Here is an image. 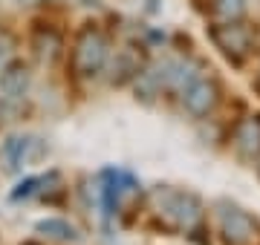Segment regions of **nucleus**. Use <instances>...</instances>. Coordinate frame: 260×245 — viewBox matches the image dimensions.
Masks as SVG:
<instances>
[{"label": "nucleus", "instance_id": "nucleus-9", "mask_svg": "<svg viewBox=\"0 0 260 245\" xmlns=\"http://www.w3.org/2000/svg\"><path fill=\"white\" fill-rule=\"evenodd\" d=\"M110 69H113L110 84H124V81H130V78H136L142 72V55L136 49H121Z\"/></svg>", "mask_w": 260, "mask_h": 245}, {"label": "nucleus", "instance_id": "nucleus-2", "mask_svg": "<svg viewBox=\"0 0 260 245\" xmlns=\"http://www.w3.org/2000/svg\"><path fill=\"white\" fill-rule=\"evenodd\" d=\"M107 64V38L99 29H84L73 49V69L81 78H93Z\"/></svg>", "mask_w": 260, "mask_h": 245}, {"label": "nucleus", "instance_id": "nucleus-4", "mask_svg": "<svg viewBox=\"0 0 260 245\" xmlns=\"http://www.w3.org/2000/svg\"><path fill=\"white\" fill-rule=\"evenodd\" d=\"M220 228L225 245H251L257 239V222L234 205H220Z\"/></svg>", "mask_w": 260, "mask_h": 245}, {"label": "nucleus", "instance_id": "nucleus-8", "mask_svg": "<svg viewBox=\"0 0 260 245\" xmlns=\"http://www.w3.org/2000/svg\"><path fill=\"white\" fill-rule=\"evenodd\" d=\"M200 69H203V66L197 64V61H171V69H168V87L177 90V93H185L194 81L203 78Z\"/></svg>", "mask_w": 260, "mask_h": 245}, {"label": "nucleus", "instance_id": "nucleus-17", "mask_svg": "<svg viewBox=\"0 0 260 245\" xmlns=\"http://www.w3.org/2000/svg\"><path fill=\"white\" fill-rule=\"evenodd\" d=\"M26 245H32V242H26Z\"/></svg>", "mask_w": 260, "mask_h": 245}, {"label": "nucleus", "instance_id": "nucleus-7", "mask_svg": "<svg viewBox=\"0 0 260 245\" xmlns=\"http://www.w3.org/2000/svg\"><path fill=\"white\" fill-rule=\"evenodd\" d=\"M168 69H171V61H162L136 75V95L142 101H153L162 93V87H168Z\"/></svg>", "mask_w": 260, "mask_h": 245}, {"label": "nucleus", "instance_id": "nucleus-3", "mask_svg": "<svg viewBox=\"0 0 260 245\" xmlns=\"http://www.w3.org/2000/svg\"><path fill=\"white\" fill-rule=\"evenodd\" d=\"M211 40L217 44V49H223V55H229L232 61H243V58L251 52V47H254V32H251L246 23L225 20V23H217V26L211 29Z\"/></svg>", "mask_w": 260, "mask_h": 245}, {"label": "nucleus", "instance_id": "nucleus-5", "mask_svg": "<svg viewBox=\"0 0 260 245\" xmlns=\"http://www.w3.org/2000/svg\"><path fill=\"white\" fill-rule=\"evenodd\" d=\"M220 98V90L211 78H200L182 93V107L191 115H208L214 110V104Z\"/></svg>", "mask_w": 260, "mask_h": 245}, {"label": "nucleus", "instance_id": "nucleus-15", "mask_svg": "<svg viewBox=\"0 0 260 245\" xmlns=\"http://www.w3.org/2000/svg\"><path fill=\"white\" fill-rule=\"evenodd\" d=\"M254 87H257V93H260V75H257V81H254Z\"/></svg>", "mask_w": 260, "mask_h": 245}, {"label": "nucleus", "instance_id": "nucleus-16", "mask_svg": "<svg viewBox=\"0 0 260 245\" xmlns=\"http://www.w3.org/2000/svg\"><path fill=\"white\" fill-rule=\"evenodd\" d=\"M257 173H260V159H257Z\"/></svg>", "mask_w": 260, "mask_h": 245}, {"label": "nucleus", "instance_id": "nucleus-14", "mask_svg": "<svg viewBox=\"0 0 260 245\" xmlns=\"http://www.w3.org/2000/svg\"><path fill=\"white\" fill-rule=\"evenodd\" d=\"M214 15L220 20H240L246 15V0H214Z\"/></svg>", "mask_w": 260, "mask_h": 245}, {"label": "nucleus", "instance_id": "nucleus-12", "mask_svg": "<svg viewBox=\"0 0 260 245\" xmlns=\"http://www.w3.org/2000/svg\"><path fill=\"white\" fill-rule=\"evenodd\" d=\"M38 231L52 236V239H61V242H78L81 239V234L75 231V225H70L67 219H41L38 222Z\"/></svg>", "mask_w": 260, "mask_h": 245}, {"label": "nucleus", "instance_id": "nucleus-1", "mask_svg": "<svg viewBox=\"0 0 260 245\" xmlns=\"http://www.w3.org/2000/svg\"><path fill=\"white\" fill-rule=\"evenodd\" d=\"M156 208L159 214L171 222L174 228H194L203 217V205L194 193H182V190H156Z\"/></svg>", "mask_w": 260, "mask_h": 245}, {"label": "nucleus", "instance_id": "nucleus-11", "mask_svg": "<svg viewBox=\"0 0 260 245\" xmlns=\"http://www.w3.org/2000/svg\"><path fill=\"white\" fill-rule=\"evenodd\" d=\"M35 52L41 61L52 64L61 55V38H58V32H52V29H38L35 32Z\"/></svg>", "mask_w": 260, "mask_h": 245}, {"label": "nucleus", "instance_id": "nucleus-10", "mask_svg": "<svg viewBox=\"0 0 260 245\" xmlns=\"http://www.w3.org/2000/svg\"><path fill=\"white\" fill-rule=\"evenodd\" d=\"M234 144L243 156H260V115L246 118L234 133Z\"/></svg>", "mask_w": 260, "mask_h": 245}, {"label": "nucleus", "instance_id": "nucleus-6", "mask_svg": "<svg viewBox=\"0 0 260 245\" xmlns=\"http://www.w3.org/2000/svg\"><path fill=\"white\" fill-rule=\"evenodd\" d=\"M29 90V69L23 64H9L0 75V98L6 104L23 101V95Z\"/></svg>", "mask_w": 260, "mask_h": 245}, {"label": "nucleus", "instance_id": "nucleus-13", "mask_svg": "<svg viewBox=\"0 0 260 245\" xmlns=\"http://www.w3.org/2000/svg\"><path fill=\"white\" fill-rule=\"evenodd\" d=\"M26 144H29V139H20V136H12L9 142L3 144V156L9 161V170L23 165V159H26Z\"/></svg>", "mask_w": 260, "mask_h": 245}]
</instances>
